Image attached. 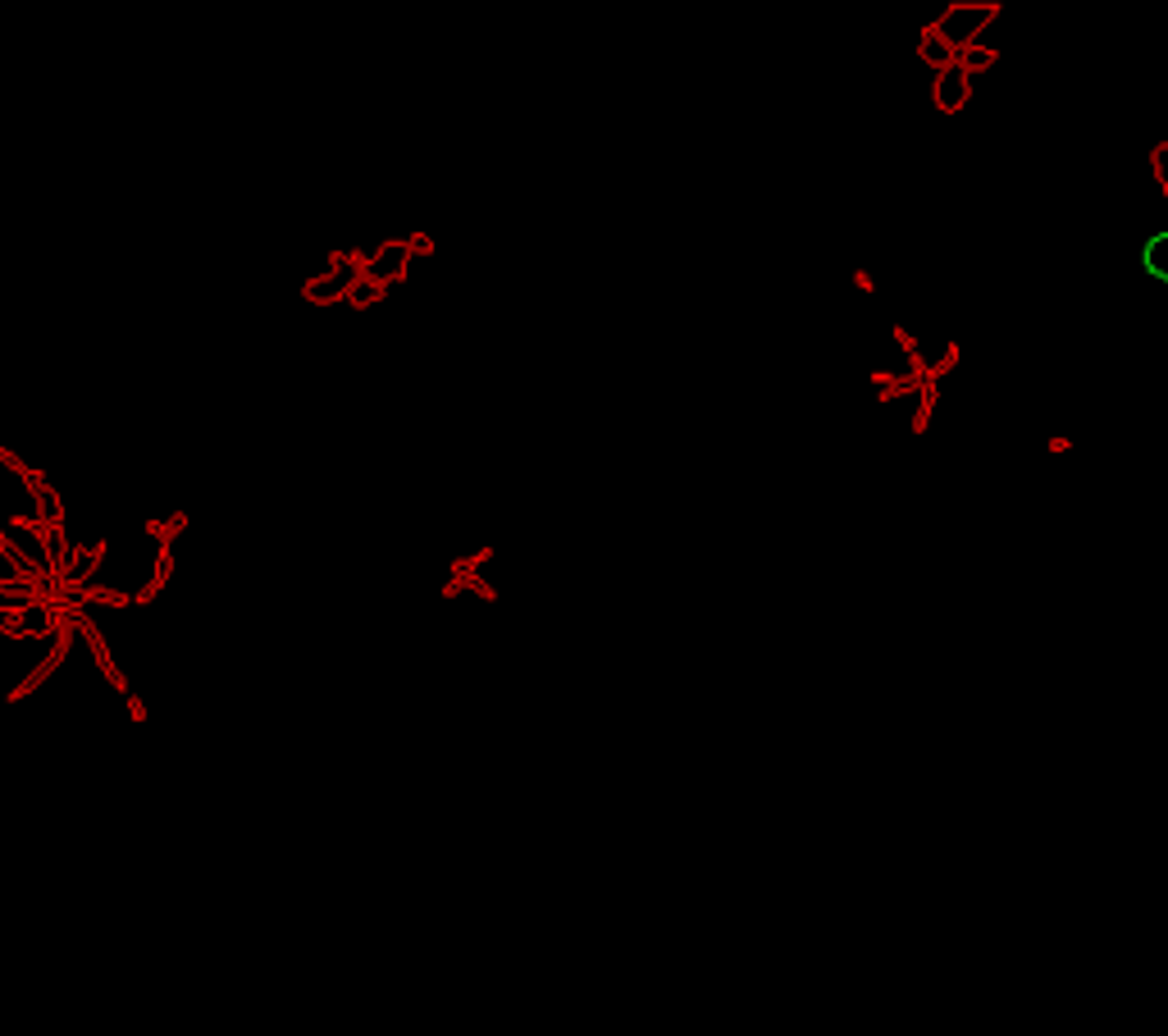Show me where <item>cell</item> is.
Here are the masks:
<instances>
[{
  "mask_svg": "<svg viewBox=\"0 0 1168 1036\" xmlns=\"http://www.w3.org/2000/svg\"><path fill=\"white\" fill-rule=\"evenodd\" d=\"M995 15H1000V5H949L945 15H940V23H932V28L954 55H963V51H972L977 32H982Z\"/></svg>",
  "mask_w": 1168,
  "mask_h": 1036,
  "instance_id": "cell-1",
  "label": "cell"
},
{
  "mask_svg": "<svg viewBox=\"0 0 1168 1036\" xmlns=\"http://www.w3.org/2000/svg\"><path fill=\"white\" fill-rule=\"evenodd\" d=\"M936 106L945 110V115H954V110L968 106V69H963V65L936 73Z\"/></svg>",
  "mask_w": 1168,
  "mask_h": 1036,
  "instance_id": "cell-2",
  "label": "cell"
},
{
  "mask_svg": "<svg viewBox=\"0 0 1168 1036\" xmlns=\"http://www.w3.org/2000/svg\"><path fill=\"white\" fill-rule=\"evenodd\" d=\"M357 274H320V279H311L306 289H301V297H306L311 306H334V302H347V289Z\"/></svg>",
  "mask_w": 1168,
  "mask_h": 1036,
  "instance_id": "cell-3",
  "label": "cell"
},
{
  "mask_svg": "<svg viewBox=\"0 0 1168 1036\" xmlns=\"http://www.w3.org/2000/svg\"><path fill=\"white\" fill-rule=\"evenodd\" d=\"M388 293H393V283H388L384 274L361 270L357 279H351V289H347V306H351V310H366V306H374V302H384Z\"/></svg>",
  "mask_w": 1168,
  "mask_h": 1036,
  "instance_id": "cell-4",
  "label": "cell"
},
{
  "mask_svg": "<svg viewBox=\"0 0 1168 1036\" xmlns=\"http://www.w3.org/2000/svg\"><path fill=\"white\" fill-rule=\"evenodd\" d=\"M918 55H922V60H926V65H932L936 73H945V69H954V65H959V55H954L949 46L940 42V37H936V28H926V32H922V46H918Z\"/></svg>",
  "mask_w": 1168,
  "mask_h": 1036,
  "instance_id": "cell-5",
  "label": "cell"
},
{
  "mask_svg": "<svg viewBox=\"0 0 1168 1036\" xmlns=\"http://www.w3.org/2000/svg\"><path fill=\"white\" fill-rule=\"evenodd\" d=\"M28 493L37 503V521H46V526H65V503H60V493L50 489V484H37V489H28Z\"/></svg>",
  "mask_w": 1168,
  "mask_h": 1036,
  "instance_id": "cell-6",
  "label": "cell"
},
{
  "mask_svg": "<svg viewBox=\"0 0 1168 1036\" xmlns=\"http://www.w3.org/2000/svg\"><path fill=\"white\" fill-rule=\"evenodd\" d=\"M73 598H78V603H87V607H92V603H106V607H129V598H123V594L106 590V584H92V580L78 584V590H73Z\"/></svg>",
  "mask_w": 1168,
  "mask_h": 1036,
  "instance_id": "cell-7",
  "label": "cell"
},
{
  "mask_svg": "<svg viewBox=\"0 0 1168 1036\" xmlns=\"http://www.w3.org/2000/svg\"><path fill=\"white\" fill-rule=\"evenodd\" d=\"M959 65L968 69V73H972V69H990V65H995V51H982V46H972V51L959 55Z\"/></svg>",
  "mask_w": 1168,
  "mask_h": 1036,
  "instance_id": "cell-8",
  "label": "cell"
},
{
  "mask_svg": "<svg viewBox=\"0 0 1168 1036\" xmlns=\"http://www.w3.org/2000/svg\"><path fill=\"white\" fill-rule=\"evenodd\" d=\"M1146 266L1154 270V274H1164L1168 279V238H1154V247L1146 252Z\"/></svg>",
  "mask_w": 1168,
  "mask_h": 1036,
  "instance_id": "cell-9",
  "label": "cell"
},
{
  "mask_svg": "<svg viewBox=\"0 0 1168 1036\" xmlns=\"http://www.w3.org/2000/svg\"><path fill=\"white\" fill-rule=\"evenodd\" d=\"M1150 165H1154V179H1160L1164 197H1168V142H1160V146L1150 152Z\"/></svg>",
  "mask_w": 1168,
  "mask_h": 1036,
  "instance_id": "cell-10",
  "label": "cell"
},
{
  "mask_svg": "<svg viewBox=\"0 0 1168 1036\" xmlns=\"http://www.w3.org/2000/svg\"><path fill=\"white\" fill-rule=\"evenodd\" d=\"M169 576H174V553H169V548H160V557H156V571H151V580H156V584H169Z\"/></svg>",
  "mask_w": 1168,
  "mask_h": 1036,
  "instance_id": "cell-11",
  "label": "cell"
},
{
  "mask_svg": "<svg viewBox=\"0 0 1168 1036\" xmlns=\"http://www.w3.org/2000/svg\"><path fill=\"white\" fill-rule=\"evenodd\" d=\"M407 256H434V238H430V233H411V238H407Z\"/></svg>",
  "mask_w": 1168,
  "mask_h": 1036,
  "instance_id": "cell-12",
  "label": "cell"
},
{
  "mask_svg": "<svg viewBox=\"0 0 1168 1036\" xmlns=\"http://www.w3.org/2000/svg\"><path fill=\"white\" fill-rule=\"evenodd\" d=\"M183 530H187V511H174V516L165 521V534H169V544H174V539H179V534H183Z\"/></svg>",
  "mask_w": 1168,
  "mask_h": 1036,
  "instance_id": "cell-13",
  "label": "cell"
},
{
  "mask_svg": "<svg viewBox=\"0 0 1168 1036\" xmlns=\"http://www.w3.org/2000/svg\"><path fill=\"white\" fill-rule=\"evenodd\" d=\"M156 594H160V584H156V580H146L142 590H137V598H133V603H156Z\"/></svg>",
  "mask_w": 1168,
  "mask_h": 1036,
  "instance_id": "cell-14",
  "label": "cell"
},
{
  "mask_svg": "<svg viewBox=\"0 0 1168 1036\" xmlns=\"http://www.w3.org/2000/svg\"><path fill=\"white\" fill-rule=\"evenodd\" d=\"M146 534H151V539H160V548H169V534H165L160 521H146Z\"/></svg>",
  "mask_w": 1168,
  "mask_h": 1036,
  "instance_id": "cell-15",
  "label": "cell"
},
{
  "mask_svg": "<svg viewBox=\"0 0 1168 1036\" xmlns=\"http://www.w3.org/2000/svg\"><path fill=\"white\" fill-rule=\"evenodd\" d=\"M129 713H133V721H146V708H142V698H129Z\"/></svg>",
  "mask_w": 1168,
  "mask_h": 1036,
  "instance_id": "cell-16",
  "label": "cell"
},
{
  "mask_svg": "<svg viewBox=\"0 0 1168 1036\" xmlns=\"http://www.w3.org/2000/svg\"><path fill=\"white\" fill-rule=\"evenodd\" d=\"M461 590H466V584H461V580H448V584H443V598H457Z\"/></svg>",
  "mask_w": 1168,
  "mask_h": 1036,
  "instance_id": "cell-17",
  "label": "cell"
}]
</instances>
